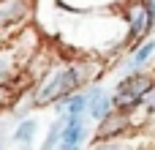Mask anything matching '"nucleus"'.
<instances>
[{"label": "nucleus", "instance_id": "f257e3e1", "mask_svg": "<svg viewBox=\"0 0 155 150\" xmlns=\"http://www.w3.org/2000/svg\"><path fill=\"white\" fill-rule=\"evenodd\" d=\"M87 79V71L82 63H71V66H60L54 71H49L44 79L35 82V87L30 90V107L33 109H46L60 104L63 98H68L71 93L82 90Z\"/></svg>", "mask_w": 155, "mask_h": 150}, {"label": "nucleus", "instance_id": "f03ea898", "mask_svg": "<svg viewBox=\"0 0 155 150\" xmlns=\"http://www.w3.org/2000/svg\"><path fill=\"white\" fill-rule=\"evenodd\" d=\"M155 79L150 74H131V77H123L120 79V85L114 87V93H112V107L117 109V112H125V115H131L134 109H139L142 104H144V98H147V93L153 90Z\"/></svg>", "mask_w": 155, "mask_h": 150}, {"label": "nucleus", "instance_id": "7ed1b4c3", "mask_svg": "<svg viewBox=\"0 0 155 150\" xmlns=\"http://www.w3.org/2000/svg\"><path fill=\"white\" fill-rule=\"evenodd\" d=\"M22 41H25V36L0 41V90L11 87V82L22 74L25 60L30 57V52H22Z\"/></svg>", "mask_w": 155, "mask_h": 150}, {"label": "nucleus", "instance_id": "20e7f679", "mask_svg": "<svg viewBox=\"0 0 155 150\" xmlns=\"http://www.w3.org/2000/svg\"><path fill=\"white\" fill-rule=\"evenodd\" d=\"M87 96V109H84V118L93 120V123H101L114 107H112V93L104 87V85H90L84 90Z\"/></svg>", "mask_w": 155, "mask_h": 150}, {"label": "nucleus", "instance_id": "39448f33", "mask_svg": "<svg viewBox=\"0 0 155 150\" xmlns=\"http://www.w3.org/2000/svg\"><path fill=\"white\" fill-rule=\"evenodd\" d=\"M30 16V0H0V36L25 25Z\"/></svg>", "mask_w": 155, "mask_h": 150}, {"label": "nucleus", "instance_id": "423d86ee", "mask_svg": "<svg viewBox=\"0 0 155 150\" xmlns=\"http://www.w3.org/2000/svg\"><path fill=\"white\" fill-rule=\"evenodd\" d=\"M128 126H131V118H128L125 112L112 109V112L98 123V128H95V142H114Z\"/></svg>", "mask_w": 155, "mask_h": 150}, {"label": "nucleus", "instance_id": "0eeeda50", "mask_svg": "<svg viewBox=\"0 0 155 150\" xmlns=\"http://www.w3.org/2000/svg\"><path fill=\"white\" fill-rule=\"evenodd\" d=\"M87 134H90L87 118H65V126H63L57 148H82L84 139H87Z\"/></svg>", "mask_w": 155, "mask_h": 150}, {"label": "nucleus", "instance_id": "6e6552de", "mask_svg": "<svg viewBox=\"0 0 155 150\" xmlns=\"http://www.w3.org/2000/svg\"><path fill=\"white\" fill-rule=\"evenodd\" d=\"M128 25H131L128 36H131V41L139 46L142 38H144V36L150 33V27H153V19H150L144 3H134V5H131V11H128Z\"/></svg>", "mask_w": 155, "mask_h": 150}, {"label": "nucleus", "instance_id": "1a4fd4ad", "mask_svg": "<svg viewBox=\"0 0 155 150\" xmlns=\"http://www.w3.org/2000/svg\"><path fill=\"white\" fill-rule=\"evenodd\" d=\"M35 137H38V120H35V118H22V120H16V126H14V131H11L8 139H11L16 148L30 150L33 142H35Z\"/></svg>", "mask_w": 155, "mask_h": 150}, {"label": "nucleus", "instance_id": "9d476101", "mask_svg": "<svg viewBox=\"0 0 155 150\" xmlns=\"http://www.w3.org/2000/svg\"><path fill=\"white\" fill-rule=\"evenodd\" d=\"M155 55V41H144V44H139L136 49H134V55L123 63V68H120V74L123 77H131V74H139L147 63H150V57Z\"/></svg>", "mask_w": 155, "mask_h": 150}, {"label": "nucleus", "instance_id": "9b49d317", "mask_svg": "<svg viewBox=\"0 0 155 150\" xmlns=\"http://www.w3.org/2000/svg\"><path fill=\"white\" fill-rule=\"evenodd\" d=\"M63 126H65V118L57 115V120L49 126V131H46V137H44V142H41V150H57V145H60V134H63Z\"/></svg>", "mask_w": 155, "mask_h": 150}, {"label": "nucleus", "instance_id": "f8f14e48", "mask_svg": "<svg viewBox=\"0 0 155 150\" xmlns=\"http://www.w3.org/2000/svg\"><path fill=\"white\" fill-rule=\"evenodd\" d=\"M90 150H123V148H120L117 142H95Z\"/></svg>", "mask_w": 155, "mask_h": 150}, {"label": "nucleus", "instance_id": "ddd939ff", "mask_svg": "<svg viewBox=\"0 0 155 150\" xmlns=\"http://www.w3.org/2000/svg\"><path fill=\"white\" fill-rule=\"evenodd\" d=\"M144 107H147L150 112H155V85H153V90L147 93V98H144Z\"/></svg>", "mask_w": 155, "mask_h": 150}, {"label": "nucleus", "instance_id": "4468645a", "mask_svg": "<svg viewBox=\"0 0 155 150\" xmlns=\"http://www.w3.org/2000/svg\"><path fill=\"white\" fill-rule=\"evenodd\" d=\"M5 145H8V131H5V126L0 123V150H5Z\"/></svg>", "mask_w": 155, "mask_h": 150}, {"label": "nucleus", "instance_id": "2eb2a0df", "mask_svg": "<svg viewBox=\"0 0 155 150\" xmlns=\"http://www.w3.org/2000/svg\"><path fill=\"white\" fill-rule=\"evenodd\" d=\"M144 8H147V14H150V19L155 25V0H144Z\"/></svg>", "mask_w": 155, "mask_h": 150}, {"label": "nucleus", "instance_id": "dca6fc26", "mask_svg": "<svg viewBox=\"0 0 155 150\" xmlns=\"http://www.w3.org/2000/svg\"><path fill=\"white\" fill-rule=\"evenodd\" d=\"M0 109H3V90H0Z\"/></svg>", "mask_w": 155, "mask_h": 150}]
</instances>
